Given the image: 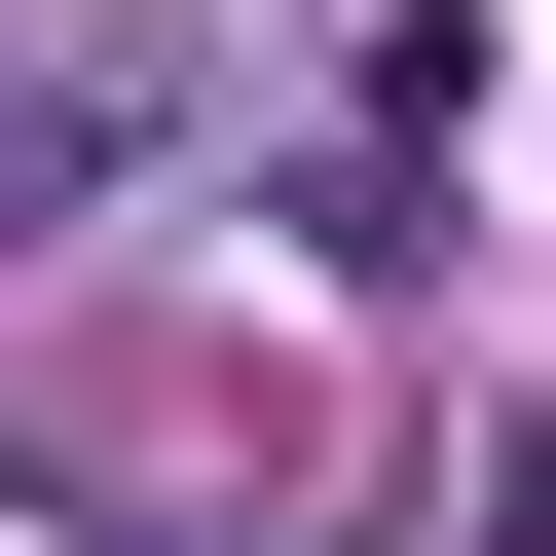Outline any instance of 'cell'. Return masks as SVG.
I'll use <instances>...</instances> for the list:
<instances>
[{"instance_id": "obj_1", "label": "cell", "mask_w": 556, "mask_h": 556, "mask_svg": "<svg viewBox=\"0 0 556 556\" xmlns=\"http://www.w3.org/2000/svg\"><path fill=\"white\" fill-rule=\"evenodd\" d=\"M482 556H556V445H519V519H482Z\"/></svg>"}]
</instances>
